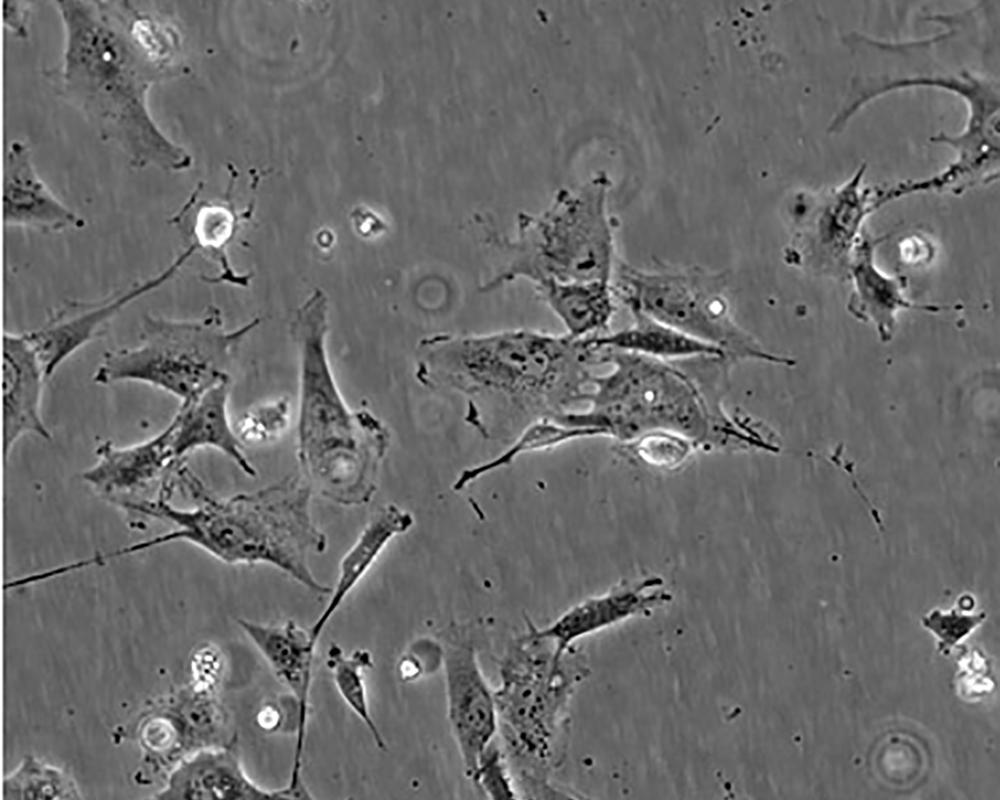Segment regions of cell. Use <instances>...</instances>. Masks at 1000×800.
<instances>
[{
  "label": "cell",
  "mask_w": 1000,
  "mask_h": 800,
  "mask_svg": "<svg viewBox=\"0 0 1000 800\" xmlns=\"http://www.w3.org/2000/svg\"><path fill=\"white\" fill-rule=\"evenodd\" d=\"M65 33L58 94L135 168L180 172L191 157L153 119L152 86L179 72L180 37L172 24L129 1H57Z\"/></svg>",
  "instance_id": "6da1fadb"
},
{
  "label": "cell",
  "mask_w": 1000,
  "mask_h": 800,
  "mask_svg": "<svg viewBox=\"0 0 1000 800\" xmlns=\"http://www.w3.org/2000/svg\"><path fill=\"white\" fill-rule=\"evenodd\" d=\"M602 353L591 337L534 329L435 333L420 340L416 378L464 395L469 416L487 412L552 418L583 400Z\"/></svg>",
  "instance_id": "7a4b0ae2"
},
{
  "label": "cell",
  "mask_w": 1000,
  "mask_h": 800,
  "mask_svg": "<svg viewBox=\"0 0 1000 800\" xmlns=\"http://www.w3.org/2000/svg\"><path fill=\"white\" fill-rule=\"evenodd\" d=\"M176 479L195 506L175 507L164 494L131 503L130 512L176 526L132 544L133 552L184 541L223 563L269 565L315 594H331L332 588L310 568V555L324 553L328 540L312 517L313 491L301 475L227 498L212 494L184 463L176 470Z\"/></svg>",
  "instance_id": "3957f363"
},
{
  "label": "cell",
  "mask_w": 1000,
  "mask_h": 800,
  "mask_svg": "<svg viewBox=\"0 0 1000 800\" xmlns=\"http://www.w3.org/2000/svg\"><path fill=\"white\" fill-rule=\"evenodd\" d=\"M390 445L386 425L367 409H351L327 353L311 349L299 359L297 459L313 493L342 506L369 503L378 488Z\"/></svg>",
  "instance_id": "277c9868"
},
{
  "label": "cell",
  "mask_w": 1000,
  "mask_h": 800,
  "mask_svg": "<svg viewBox=\"0 0 1000 800\" xmlns=\"http://www.w3.org/2000/svg\"><path fill=\"white\" fill-rule=\"evenodd\" d=\"M608 187L602 174L577 189H562L541 213H520L513 236L490 235L500 266L480 289L492 291L521 279L534 286L611 282L616 262Z\"/></svg>",
  "instance_id": "5b68a950"
},
{
  "label": "cell",
  "mask_w": 1000,
  "mask_h": 800,
  "mask_svg": "<svg viewBox=\"0 0 1000 800\" xmlns=\"http://www.w3.org/2000/svg\"><path fill=\"white\" fill-rule=\"evenodd\" d=\"M572 648L556 659L553 644L528 630L501 663L494 691L498 734L506 757L527 779L546 783L563 753L569 701L589 674L583 655Z\"/></svg>",
  "instance_id": "8992f818"
},
{
  "label": "cell",
  "mask_w": 1000,
  "mask_h": 800,
  "mask_svg": "<svg viewBox=\"0 0 1000 800\" xmlns=\"http://www.w3.org/2000/svg\"><path fill=\"white\" fill-rule=\"evenodd\" d=\"M256 323L225 331L215 308L188 320L146 315L139 344L107 351L93 382H139L173 395L180 406L187 405L229 379L226 370L233 350Z\"/></svg>",
  "instance_id": "52a82bcc"
},
{
  "label": "cell",
  "mask_w": 1000,
  "mask_h": 800,
  "mask_svg": "<svg viewBox=\"0 0 1000 800\" xmlns=\"http://www.w3.org/2000/svg\"><path fill=\"white\" fill-rule=\"evenodd\" d=\"M611 284L617 300L705 344L720 349L733 364L793 365L769 352L735 320L724 272L701 266L642 269L616 263Z\"/></svg>",
  "instance_id": "ba28073f"
},
{
  "label": "cell",
  "mask_w": 1000,
  "mask_h": 800,
  "mask_svg": "<svg viewBox=\"0 0 1000 800\" xmlns=\"http://www.w3.org/2000/svg\"><path fill=\"white\" fill-rule=\"evenodd\" d=\"M604 350L603 365L612 369L591 376L594 390L583 397L591 407L573 412V424L604 434L656 425L690 429L706 422L709 402L678 361Z\"/></svg>",
  "instance_id": "9c48e42d"
},
{
  "label": "cell",
  "mask_w": 1000,
  "mask_h": 800,
  "mask_svg": "<svg viewBox=\"0 0 1000 800\" xmlns=\"http://www.w3.org/2000/svg\"><path fill=\"white\" fill-rule=\"evenodd\" d=\"M473 639L453 634L444 644L447 718L471 781L498 734L494 691L480 668Z\"/></svg>",
  "instance_id": "30bf717a"
},
{
  "label": "cell",
  "mask_w": 1000,
  "mask_h": 800,
  "mask_svg": "<svg viewBox=\"0 0 1000 800\" xmlns=\"http://www.w3.org/2000/svg\"><path fill=\"white\" fill-rule=\"evenodd\" d=\"M196 252L194 246L188 245L157 274L106 297L90 301H67L43 325L24 332L47 380L66 359L99 337L108 323L125 307L173 279Z\"/></svg>",
  "instance_id": "8fae6325"
},
{
  "label": "cell",
  "mask_w": 1000,
  "mask_h": 800,
  "mask_svg": "<svg viewBox=\"0 0 1000 800\" xmlns=\"http://www.w3.org/2000/svg\"><path fill=\"white\" fill-rule=\"evenodd\" d=\"M238 625L295 700L296 740L291 773L284 791L289 799H307L311 795L302 779V767L317 644L313 642L309 629L293 620L282 624H263L239 619Z\"/></svg>",
  "instance_id": "7c38bea8"
},
{
  "label": "cell",
  "mask_w": 1000,
  "mask_h": 800,
  "mask_svg": "<svg viewBox=\"0 0 1000 800\" xmlns=\"http://www.w3.org/2000/svg\"><path fill=\"white\" fill-rule=\"evenodd\" d=\"M671 599L659 577L622 582L604 594L573 605L542 628L529 623V631L551 642L554 657L559 659L577 640L629 619L649 616Z\"/></svg>",
  "instance_id": "4fadbf2b"
},
{
  "label": "cell",
  "mask_w": 1000,
  "mask_h": 800,
  "mask_svg": "<svg viewBox=\"0 0 1000 800\" xmlns=\"http://www.w3.org/2000/svg\"><path fill=\"white\" fill-rule=\"evenodd\" d=\"M172 442V422L157 435L136 444L120 447L104 441L96 449V463L82 473V478L117 505L138 500L140 494L173 475L181 460L176 459Z\"/></svg>",
  "instance_id": "5bb4252c"
},
{
  "label": "cell",
  "mask_w": 1000,
  "mask_h": 800,
  "mask_svg": "<svg viewBox=\"0 0 1000 800\" xmlns=\"http://www.w3.org/2000/svg\"><path fill=\"white\" fill-rule=\"evenodd\" d=\"M176 800L283 799L281 789L255 783L245 772L236 741L199 748L182 759L168 774L164 786L152 797Z\"/></svg>",
  "instance_id": "9a60e30c"
},
{
  "label": "cell",
  "mask_w": 1000,
  "mask_h": 800,
  "mask_svg": "<svg viewBox=\"0 0 1000 800\" xmlns=\"http://www.w3.org/2000/svg\"><path fill=\"white\" fill-rule=\"evenodd\" d=\"M46 380L41 363L24 333L5 332L2 394L6 460L18 439L26 434L51 439L52 435L41 416Z\"/></svg>",
  "instance_id": "2e32d148"
},
{
  "label": "cell",
  "mask_w": 1000,
  "mask_h": 800,
  "mask_svg": "<svg viewBox=\"0 0 1000 800\" xmlns=\"http://www.w3.org/2000/svg\"><path fill=\"white\" fill-rule=\"evenodd\" d=\"M3 220L6 226L44 233L85 225L83 218L61 202L38 176L30 149L20 140L11 142L6 154Z\"/></svg>",
  "instance_id": "e0dca14e"
},
{
  "label": "cell",
  "mask_w": 1000,
  "mask_h": 800,
  "mask_svg": "<svg viewBox=\"0 0 1000 800\" xmlns=\"http://www.w3.org/2000/svg\"><path fill=\"white\" fill-rule=\"evenodd\" d=\"M230 379L219 382L193 402L179 407L171 420L173 451L177 460L200 448H213L227 457L248 477L256 468L244 452L228 413Z\"/></svg>",
  "instance_id": "ac0fdd59"
},
{
  "label": "cell",
  "mask_w": 1000,
  "mask_h": 800,
  "mask_svg": "<svg viewBox=\"0 0 1000 800\" xmlns=\"http://www.w3.org/2000/svg\"><path fill=\"white\" fill-rule=\"evenodd\" d=\"M412 524L413 516L393 503L386 504L377 511L340 561L338 577L335 586L332 587L330 599L309 628L313 642H318L329 620L371 569L387 544L397 535L408 531Z\"/></svg>",
  "instance_id": "d6986e66"
},
{
  "label": "cell",
  "mask_w": 1000,
  "mask_h": 800,
  "mask_svg": "<svg viewBox=\"0 0 1000 800\" xmlns=\"http://www.w3.org/2000/svg\"><path fill=\"white\" fill-rule=\"evenodd\" d=\"M534 288L567 335L587 338L608 333L617 308L611 282H547Z\"/></svg>",
  "instance_id": "ffe728a7"
},
{
  "label": "cell",
  "mask_w": 1000,
  "mask_h": 800,
  "mask_svg": "<svg viewBox=\"0 0 1000 800\" xmlns=\"http://www.w3.org/2000/svg\"><path fill=\"white\" fill-rule=\"evenodd\" d=\"M630 312L632 322L629 326L612 333L591 337L597 349H612L664 361L702 356L726 358L724 353L714 346L698 341L642 312Z\"/></svg>",
  "instance_id": "44dd1931"
},
{
  "label": "cell",
  "mask_w": 1000,
  "mask_h": 800,
  "mask_svg": "<svg viewBox=\"0 0 1000 800\" xmlns=\"http://www.w3.org/2000/svg\"><path fill=\"white\" fill-rule=\"evenodd\" d=\"M3 800L82 799L81 791L66 771L34 755L24 756L2 783Z\"/></svg>",
  "instance_id": "7402d4cb"
},
{
  "label": "cell",
  "mask_w": 1000,
  "mask_h": 800,
  "mask_svg": "<svg viewBox=\"0 0 1000 800\" xmlns=\"http://www.w3.org/2000/svg\"><path fill=\"white\" fill-rule=\"evenodd\" d=\"M327 664L340 697L366 726L377 748L385 750L386 744L370 712L364 680V671L373 665L370 652L356 649L345 655L337 645H331Z\"/></svg>",
  "instance_id": "603a6c76"
},
{
  "label": "cell",
  "mask_w": 1000,
  "mask_h": 800,
  "mask_svg": "<svg viewBox=\"0 0 1000 800\" xmlns=\"http://www.w3.org/2000/svg\"><path fill=\"white\" fill-rule=\"evenodd\" d=\"M597 434L586 428L570 427L560 424L552 418H541L532 423L523 432L519 440L498 458L478 467L464 471L454 484L455 490H460L478 476L510 463L521 452L555 446L569 439Z\"/></svg>",
  "instance_id": "cb8c5ba5"
},
{
  "label": "cell",
  "mask_w": 1000,
  "mask_h": 800,
  "mask_svg": "<svg viewBox=\"0 0 1000 800\" xmlns=\"http://www.w3.org/2000/svg\"><path fill=\"white\" fill-rule=\"evenodd\" d=\"M289 423L285 399L262 405L244 414L234 426L242 443H267L280 437Z\"/></svg>",
  "instance_id": "d4e9b609"
},
{
  "label": "cell",
  "mask_w": 1000,
  "mask_h": 800,
  "mask_svg": "<svg viewBox=\"0 0 1000 800\" xmlns=\"http://www.w3.org/2000/svg\"><path fill=\"white\" fill-rule=\"evenodd\" d=\"M493 745L482 757L472 782L491 798H517L508 763Z\"/></svg>",
  "instance_id": "484cf974"
},
{
  "label": "cell",
  "mask_w": 1000,
  "mask_h": 800,
  "mask_svg": "<svg viewBox=\"0 0 1000 800\" xmlns=\"http://www.w3.org/2000/svg\"><path fill=\"white\" fill-rule=\"evenodd\" d=\"M984 616L958 615L956 611L950 614L933 612L926 618L925 625L933 630L946 645H951L965 636Z\"/></svg>",
  "instance_id": "4316f807"
},
{
  "label": "cell",
  "mask_w": 1000,
  "mask_h": 800,
  "mask_svg": "<svg viewBox=\"0 0 1000 800\" xmlns=\"http://www.w3.org/2000/svg\"><path fill=\"white\" fill-rule=\"evenodd\" d=\"M5 24L19 37L27 36L26 21L29 14L28 9L15 7V2L4 3Z\"/></svg>",
  "instance_id": "83f0119b"
}]
</instances>
